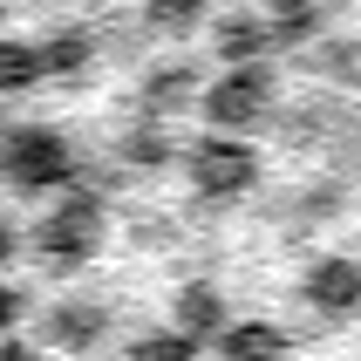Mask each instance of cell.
I'll return each instance as SVG.
<instances>
[{"label": "cell", "mask_w": 361, "mask_h": 361, "mask_svg": "<svg viewBox=\"0 0 361 361\" xmlns=\"http://www.w3.org/2000/svg\"><path fill=\"white\" fill-rule=\"evenodd\" d=\"M273 96H280V82H273L266 61L225 68V75L204 89V123H212V130H252V123H273Z\"/></svg>", "instance_id": "6da1fadb"}, {"label": "cell", "mask_w": 361, "mask_h": 361, "mask_svg": "<svg viewBox=\"0 0 361 361\" xmlns=\"http://www.w3.org/2000/svg\"><path fill=\"white\" fill-rule=\"evenodd\" d=\"M7 178H14L20 191L68 184V178H75V150H68V137H55L48 123H27V130H14V137H7Z\"/></svg>", "instance_id": "7a4b0ae2"}, {"label": "cell", "mask_w": 361, "mask_h": 361, "mask_svg": "<svg viewBox=\"0 0 361 361\" xmlns=\"http://www.w3.org/2000/svg\"><path fill=\"white\" fill-rule=\"evenodd\" d=\"M191 178H198L204 198H239V191L259 184V150L239 137H204V143H191Z\"/></svg>", "instance_id": "3957f363"}, {"label": "cell", "mask_w": 361, "mask_h": 361, "mask_svg": "<svg viewBox=\"0 0 361 361\" xmlns=\"http://www.w3.org/2000/svg\"><path fill=\"white\" fill-rule=\"evenodd\" d=\"M321 20H327L321 0H266L259 7L266 48H314L321 41Z\"/></svg>", "instance_id": "277c9868"}, {"label": "cell", "mask_w": 361, "mask_h": 361, "mask_svg": "<svg viewBox=\"0 0 361 361\" xmlns=\"http://www.w3.org/2000/svg\"><path fill=\"white\" fill-rule=\"evenodd\" d=\"M212 55H219L225 68L266 61V27H259V14H245V7H225V14L212 20Z\"/></svg>", "instance_id": "5b68a950"}, {"label": "cell", "mask_w": 361, "mask_h": 361, "mask_svg": "<svg viewBox=\"0 0 361 361\" xmlns=\"http://www.w3.org/2000/svg\"><path fill=\"white\" fill-rule=\"evenodd\" d=\"M96 245V204L75 198V204H61L55 219H41V252H55V259H82Z\"/></svg>", "instance_id": "8992f818"}, {"label": "cell", "mask_w": 361, "mask_h": 361, "mask_svg": "<svg viewBox=\"0 0 361 361\" xmlns=\"http://www.w3.org/2000/svg\"><path fill=\"white\" fill-rule=\"evenodd\" d=\"M307 68L321 82H334V89H361V41L355 35H327L307 48Z\"/></svg>", "instance_id": "52a82bcc"}, {"label": "cell", "mask_w": 361, "mask_h": 361, "mask_svg": "<svg viewBox=\"0 0 361 361\" xmlns=\"http://www.w3.org/2000/svg\"><path fill=\"white\" fill-rule=\"evenodd\" d=\"M341 109L334 102H293V109H280V137L300 143V150H314V143H334V130H341Z\"/></svg>", "instance_id": "ba28073f"}, {"label": "cell", "mask_w": 361, "mask_h": 361, "mask_svg": "<svg viewBox=\"0 0 361 361\" xmlns=\"http://www.w3.org/2000/svg\"><path fill=\"white\" fill-rule=\"evenodd\" d=\"M191 96H198V68H191V61H171V68H157V75L143 82V116L157 123V116H171V109H184Z\"/></svg>", "instance_id": "9c48e42d"}, {"label": "cell", "mask_w": 361, "mask_h": 361, "mask_svg": "<svg viewBox=\"0 0 361 361\" xmlns=\"http://www.w3.org/2000/svg\"><path fill=\"white\" fill-rule=\"evenodd\" d=\"M35 61H41V75H82V68H89V35H82V27H68V35L41 41Z\"/></svg>", "instance_id": "30bf717a"}, {"label": "cell", "mask_w": 361, "mask_h": 361, "mask_svg": "<svg viewBox=\"0 0 361 361\" xmlns=\"http://www.w3.org/2000/svg\"><path fill=\"white\" fill-rule=\"evenodd\" d=\"M143 27H157V35H198L204 0H143Z\"/></svg>", "instance_id": "8fae6325"}, {"label": "cell", "mask_w": 361, "mask_h": 361, "mask_svg": "<svg viewBox=\"0 0 361 361\" xmlns=\"http://www.w3.org/2000/svg\"><path fill=\"white\" fill-rule=\"evenodd\" d=\"M314 300H321V307H355L361 300V273H355V266H321Z\"/></svg>", "instance_id": "7c38bea8"}, {"label": "cell", "mask_w": 361, "mask_h": 361, "mask_svg": "<svg viewBox=\"0 0 361 361\" xmlns=\"http://www.w3.org/2000/svg\"><path fill=\"white\" fill-rule=\"evenodd\" d=\"M27 82H41L35 48H20V41H0V89H27Z\"/></svg>", "instance_id": "4fadbf2b"}, {"label": "cell", "mask_w": 361, "mask_h": 361, "mask_svg": "<svg viewBox=\"0 0 361 361\" xmlns=\"http://www.w3.org/2000/svg\"><path fill=\"white\" fill-rule=\"evenodd\" d=\"M123 157H130V164H143V171H150V164H164V157H171V130H157V123H143L137 137L123 143Z\"/></svg>", "instance_id": "5bb4252c"}, {"label": "cell", "mask_w": 361, "mask_h": 361, "mask_svg": "<svg viewBox=\"0 0 361 361\" xmlns=\"http://www.w3.org/2000/svg\"><path fill=\"white\" fill-rule=\"evenodd\" d=\"M7 252H14V232H7V225H0V259H7Z\"/></svg>", "instance_id": "9a60e30c"}]
</instances>
